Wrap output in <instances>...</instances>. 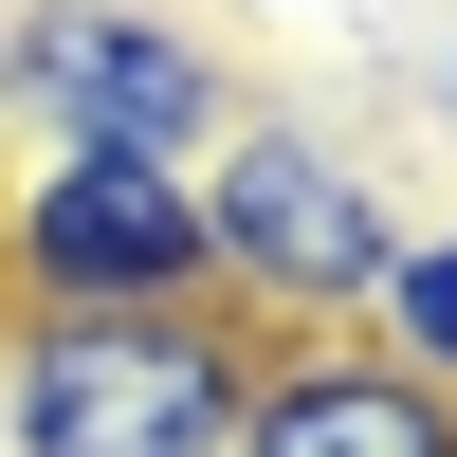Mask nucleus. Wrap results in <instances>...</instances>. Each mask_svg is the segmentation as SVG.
Here are the masks:
<instances>
[{
    "label": "nucleus",
    "mask_w": 457,
    "mask_h": 457,
    "mask_svg": "<svg viewBox=\"0 0 457 457\" xmlns=\"http://www.w3.org/2000/svg\"><path fill=\"white\" fill-rule=\"evenodd\" d=\"M439 129H457V37H439Z\"/></svg>",
    "instance_id": "nucleus-7"
},
{
    "label": "nucleus",
    "mask_w": 457,
    "mask_h": 457,
    "mask_svg": "<svg viewBox=\"0 0 457 457\" xmlns=\"http://www.w3.org/2000/svg\"><path fill=\"white\" fill-rule=\"evenodd\" d=\"M366 329H385L421 385H457V220H403V256H385V293H366Z\"/></svg>",
    "instance_id": "nucleus-6"
},
{
    "label": "nucleus",
    "mask_w": 457,
    "mask_h": 457,
    "mask_svg": "<svg viewBox=\"0 0 457 457\" xmlns=\"http://www.w3.org/2000/svg\"><path fill=\"white\" fill-rule=\"evenodd\" d=\"M385 256H403L385 165L329 110L238 92V129L202 146V275H220V312H256V329H366Z\"/></svg>",
    "instance_id": "nucleus-2"
},
{
    "label": "nucleus",
    "mask_w": 457,
    "mask_h": 457,
    "mask_svg": "<svg viewBox=\"0 0 457 457\" xmlns=\"http://www.w3.org/2000/svg\"><path fill=\"white\" fill-rule=\"evenodd\" d=\"M256 19H312V0H256Z\"/></svg>",
    "instance_id": "nucleus-8"
},
{
    "label": "nucleus",
    "mask_w": 457,
    "mask_h": 457,
    "mask_svg": "<svg viewBox=\"0 0 457 457\" xmlns=\"http://www.w3.org/2000/svg\"><path fill=\"white\" fill-rule=\"evenodd\" d=\"M256 312H0V457H238Z\"/></svg>",
    "instance_id": "nucleus-1"
},
{
    "label": "nucleus",
    "mask_w": 457,
    "mask_h": 457,
    "mask_svg": "<svg viewBox=\"0 0 457 457\" xmlns=\"http://www.w3.org/2000/svg\"><path fill=\"white\" fill-rule=\"evenodd\" d=\"M0 129L19 146H146L202 165L238 129V55L183 0H0Z\"/></svg>",
    "instance_id": "nucleus-3"
},
{
    "label": "nucleus",
    "mask_w": 457,
    "mask_h": 457,
    "mask_svg": "<svg viewBox=\"0 0 457 457\" xmlns=\"http://www.w3.org/2000/svg\"><path fill=\"white\" fill-rule=\"evenodd\" d=\"M238 457H457V385H421L385 329H256Z\"/></svg>",
    "instance_id": "nucleus-5"
},
{
    "label": "nucleus",
    "mask_w": 457,
    "mask_h": 457,
    "mask_svg": "<svg viewBox=\"0 0 457 457\" xmlns=\"http://www.w3.org/2000/svg\"><path fill=\"white\" fill-rule=\"evenodd\" d=\"M202 275V165L146 146H19L0 183V312H165Z\"/></svg>",
    "instance_id": "nucleus-4"
}]
</instances>
